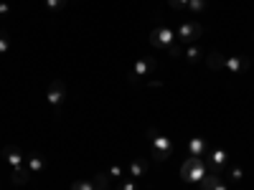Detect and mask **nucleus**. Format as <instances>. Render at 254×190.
<instances>
[{
    "label": "nucleus",
    "instance_id": "9b49d317",
    "mask_svg": "<svg viewBox=\"0 0 254 190\" xmlns=\"http://www.w3.org/2000/svg\"><path fill=\"white\" fill-rule=\"evenodd\" d=\"M203 56H206V48L198 44V41H196V44H188L186 51H183V58H186L188 63H198Z\"/></svg>",
    "mask_w": 254,
    "mask_h": 190
},
{
    "label": "nucleus",
    "instance_id": "f8f14e48",
    "mask_svg": "<svg viewBox=\"0 0 254 190\" xmlns=\"http://www.w3.org/2000/svg\"><path fill=\"white\" fill-rule=\"evenodd\" d=\"M206 150H208V144H206L203 137H190L188 140V155L190 157H203Z\"/></svg>",
    "mask_w": 254,
    "mask_h": 190
},
{
    "label": "nucleus",
    "instance_id": "f257e3e1",
    "mask_svg": "<svg viewBox=\"0 0 254 190\" xmlns=\"http://www.w3.org/2000/svg\"><path fill=\"white\" fill-rule=\"evenodd\" d=\"M147 41H150V46L153 48H158V51H165L171 58H181L183 56V51H181V46L176 44V31H171L168 26H158V28H153L150 33H147Z\"/></svg>",
    "mask_w": 254,
    "mask_h": 190
},
{
    "label": "nucleus",
    "instance_id": "6e6552de",
    "mask_svg": "<svg viewBox=\"0 0 254 190\" xmlns=\"http://www.w3.org/2000/svg\"><path fill=\"white\" fill-rule=\"evenodd\" d=\"M252 66V58L249 56H229L226 61H224V69L229 71V74H242V71H247Z\"/></svg>",
    "mask_w": 254,
    "mask_h": 190
},
{
    "label": "nucleus",
    "instance_id": "0eeeda50",
    "mask_svg": "<svg viewBox=\"0 0 254 190\" xmlns=\"http://www.w3.org/2000/svg\"><path fill=\"white\" fill-rule=\"evenodd\" d=\"M203 160H206V165H208V170H211V173H224V167L229 165L224 147H211V150H206Z\"/></svg>",
    "mask_w": 254,
    "mask_h": 190
},
{
    "label": "nucleus",
    "instance_id": "39448f33",
    "mask_svg": "<svg viewBox=\"0 0 254 190\" xmlns=\"http://www.w3.org/2000/svg\"><path fill=\"white\" fill-rule=\"evenodd\" d=\"M46 101L54 107V112H61V107L66 104V84L61 79H54L51 87L46 89Z\"/></svg>",
    "mask_w": 254,
    "mask_h": 190
},
{
    "label": "nucleus",
    "instance_id": "412c9836",
    "mask_svg": "<svg viewBox=\"0 0 254 190\" xmlns=\"http://www.w3.org/2000/svg\"><path fill=\"white\" fill-rule=\"evenodd\" d=\"M8 48H10V36L5 31H0V56H3Z\"/></svg>",
    "mask_w": 254,
    "mask_h": 190
},
{
    "label": "nucleus",
    "instance_id": "393cba45",
    "mask_svg": "<svg viewBox=\"0 0 254 190\" xmlns=\"http://www.w3.org/2000/svg\"><path fill=\"white\" fill-rule=\"evenodd\" d=\"M8 10H10V5L5 3V0H0V15H8Z\"/></svg>",
    "mask_w": 254,
    "mask_h": 190
},
{
    "label": "nucleus",
    "instance_id": "a211bd4d",
    "mask_svg": "<svg viewBox=\"0 0 254 190\" xmlns=\"http://www.w3.org/2000/svg\"><path fill=\"white\" fill-rule=\"evenodd\" d=\"M242 178H244V167H242V165H234V167L229 170V180H231V183H242Z\"/></svg>",
    "mask_w": 254,
    "mask_h": 190
},
{
    "label": "nucleus",
    "instance_id": "dca6fc26",
    "mask_svg": "<svg viewBox=\"0 0 254 190\" xmlns=\"http://www.w3.org/2000/svg\"><path fill=\"white\" fill-rule=\"evenodd\" d=\"M224 61H226V58H224L219 51H208V53H206V63H208L214 71H216V69H224Z\"/></svg>",
    "mask_w": 254,
    "mask_h": 190
},
{
    "label": "nucleus",
    "instance_id": "bb28decb",
    "mask_svg": "<svg viewBox=\"0 0 254 190\" xmlns=\"http://www.w3.org/2000/svg\"><path fill=\"white\" fill-rule=\"evenodd\" d=\"M252 38H254V33H252Z\"/></svg>",
    "mask_w": 254,
    "mask_h": 190
},
{
    "label": "nucleus",
    "instance_id": "f3484780",
    "mask_svg": "<svg viewBox=\"0 0 254 190\" xmlns=\"http://www.w3.org/2000/svg\"><path fill=\"white\" fill-rule=\"evenodd\" d=\"M206 5H208V0H188V13H193V15H198V13H203L206 10Z\"/></svg>",
    "mask_w": 254,
    "mask_h": 190
},
{
    "label": "nucleus",
    "instance_id": "ddd939ff",
    "mask_svg": "<svg viewBox=\"0 0 254 190\" xmlns=\"http://www.w3.org/2000/svg\"><path fill=\"white\" fill-rule=\"evenodd\" d=\"M26 167L31 170V175H38V173H41V170H44V167H46V160L41 157L38 152H31V155L26 157Z\"/></svg>",
    "mask_w": 254,
    "mask_h": 190
},
{
    "label": "nucleus",
    "instance_id": "9d476101",
    "mask_svg": "<svg viewBox=\"0 0 254 190\" xmlns=\"http://www.w3.org/2000/svg\"><path fill=\"white\" fill-rule=\"evenodd\" d=\"M145 173H147V160L145 157H137V160H132L130 165H127V178H132V180L145 178Z\"/></svg>",
    "mask_w": 254,
    "mask_h": 190
},
{
    "label": "nucleus",
    "instance_id": "5701e85b",
    "mask_svg": "<svg viewBox=\"0 0 254 190\" xmlns=\"http://www.w3.org/2000/svg\"><path fill=\"white\" fill-rule=\"evenodd\" d=\"M168 5H171L176 13H183L188 8V0H168Z\"/></svg>",
    "mask_w": 254,
    "mask_h": 190
},
{
    "label": "nucleus",
    "instance_id": "4be33fe9",
    "mask_svg": "<svg viewBox=\"0 0 254 190\" xmlns=\"http://www.w3.org/2000/svg\"><path fill=\"white\" fill-rule=\"evenodd\" d=\"M71 190H94V180H76Z\"/></svg>",
    "mask_w": 254,
    "mask_h": 190
},
{
    "label": "nucleus",
    "instance_id": "1a4fd4ad",
    "mask_svg": "<svg viewBox=\"0 0 254 190\" xmlns=\"http://www.w3.org/2000/svg\"><path fill=\"white\" fill-rule=\"evenodd\" d=\"M3 157H5V162L10 165V170H13V167H20V165H26V155L23 152H20L18 150V147H5V150H3Z\"/></svg>",
    "mask_w": 254,
    "mask_h": 190
},
{
    "label": "nucleus",
    "instance_id": "2eb2a0df",
    "mask_svg": "<svg viewBox=\"0 0 254 190\" xmlns=\"http://www.w3.org/2000/svg\"><path fill=\"white\" fill-rule=\"evenodd\" d=\"M219 180H221V173H211V170H208L206 178L198 183V190H214V185H216Z\"/></svg>",
    "mask_w": 254,
    "mask_h": 190
},
{
    "label": "nucleus",
    "instance_id": "423d86ee",
    "mask_svg": "<svg viewBox=\"0 0 254 190\" xmlns=\"http://www.w3.org/2000/svg\"><path fill=\"white\" fill-rule=\"evenodd\" d=\"M153 69H155V58L153 56H140V58L132 61V69H130V74H127V79H130L132 84H137L140 79H145Z\"/></svg>",
    "mask_w": 254,
    "mask_h": 190
},
{
    "label": "nucleus",
    "instance_id": "f03ea898",
    "mask_svg": "<svg viewBox=\"0 0 254 190\" xmlns=\"http://www.w3.org/2000/svg\"><path fill=\"white\" fill-rule=\"evenodd\" d=\"M206 173H208V165H206V160L203 157H190L188 155V160L181 165V178L186 180V183H201L203 178H206Z\"/></svg>",
    "mask_w": 254,
    "mask_h": 190
},
{
    "label": "nucleus",
    "instance_id": "4468645a",
    "mask_svg": "<svg viewBox=\"0 0 254 190\" xmlns=\"http://www.w3.org/2000/svg\"><path fill=\"white\" fill-rule=\"evenodd\" d=\"M10 180H13V185H26L31 180V170H28L26 165L13 167V170H10Z\"/></svg>",
    "mask_w": 254,
    "mask_h": 190
},
{
    "label": "nucleus",
    "instance_id": "aec40b11",
    "mask_svg": "<svg viewBox=\"0 0 254 190\" xmlns=\"http://www.w3.org/2000/svg\"><path fill=\"white\" fill-rule=\"evenodd\" d=\"M107 175H110V178H125V175H127V167H122V165H112L110 170H107Z\"/></svg>",
    "mask_w": 254,
    "mask_h": 190
},
{
    "label": "nucleus",
    "instance_id": "20e7f679",
    "mask_svg": "<svg viewBox=\"0 0 254 190\" xmlns=\"http://www.w3.org/2000/svg\"><path fill=\"white\" fill-rule=\"evenodd\" d=\"M201 36H203V26L193 23V20H183V23H178V28H176V38H178V44H183V46L196 44Z\"/></svg>",
    "mask_w": 254,
    "mask_h": 190
},
{
    "label": "nucleus",
    "instance_id": "7ed1b4c3",
    "mask_svg": "<svg viewBox=\"0 0 254 190\" xmlns=\"http://www.w3.org/2000/svg\"><path fill=\"white\" fill-rule=\"evenodd\" d=\"M147 137H150V155H153V160L155 162H165L168 157H171V152H173V144H171V140H168L165 135H160L158 130H147Z\"/></svg>",
    "mask_w": 254,
    "mask_h": 190
},
{
    "label": "nucleus",
    "instance_id": "6ab92c4d",
    "mask_svg": "<svg viewBox=\"0 0 254 190\" xmlns=\"http://www.w3.org/2000/svg\"><path fill=\"white\" fill-rule=\"evenodd\" d=\"M44 3H46V8H49L51 13H59L61 8H66L69 0H44Z\"/></svg>",
    "mask_w": 254,
    "mask_h": 190
},
{
    "label": "nucleus",
    "instance_id": "a878e982",
    "mask_svg": "<svg viewBox=\"0 0 254 190\" xmlns=\"http://www.w3.org/2000/svg\"><path fill=\"white\" fill-rule=\"evenodd\" d=\"M214 190H229V185L224 183V178H221V180H219V183L214 185Z\"/></svg>",
    "mask_w": 254,
    "mask_h": 190
},
{
    "label": "nucleus",
    "instance_id": "b1692460",
    "mask_svg": "<svg viewBox=\"0 0 254 190\" xmlns=\"http://www.w3.org/2000/svg\"><path fill=\"white\" fill-rule=\"evenodd\" d=\"M117 190H140V185H137V180L127 178V180H122V183H120V188H117Z\"/></svg>",
    "mask_w": 254,
    "mask_h": 190
}]
</instances>
